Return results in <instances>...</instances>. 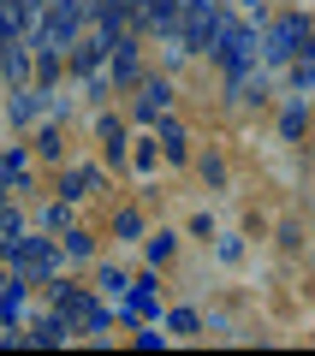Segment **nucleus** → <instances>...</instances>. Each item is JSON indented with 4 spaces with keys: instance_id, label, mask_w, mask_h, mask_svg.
<instances>
[{
    "instance_id": "1",
    "label": "nucleus",
    "mask_w": 315,
    "mask_h": 356,
    "mask_svg": "<svg viewBox=\"0 0 315 356\" xmlns=\"http://www.w3.org/2000/svg\"><path fill=\"white\" fill-rule=\"evenodd\" d=\"M220 30H226V18H220V6H215V0H190L173 36L185 42V54H202V48H215V36H220Z\"/></svg>"
},
{
    "instance_id": "2",
    "label": "nucleus",
    "mask_w": 315,
    "mask_h": 356,
    "mask_svg": "<svg viewBox=\"0 0 315 356\" xmlns=\"http://www.w3.org/2000/svg\"><path fill=\"white\" fill-rule=\"evenodd\" d=\"M208 54L220 60V72H226L232 83H244V77H250V65H256V42H250V30H238V24H226V30H220Z\"/></svg>"
},
{
    "instance_id": "3",
    "label": "nucleus",
    "mask_w": 315,
    "mask_h": 356,
    "mask_svg": "<svg viewBox=\"0 0 315 356\" xmlns=\"http://www.w3.org/2000/svg\"><path fill=\"white\" fill-rule=\"evenodd\" d=\"M6 255L18 261V285H24V280H48L54 261H60L54 243H42V238H6Z\"/></svg>"
},
{
    "instance_id": "4",
    "label": "nucleus",
    "mask_w": 315,
    "mask_h": 356,
    "mask_svg": "<svg viewBox=\"0 0 315 356\" xmlns=\"http://www.w3.org/2000/svg\"><path fill=\"white\" fill-rule=\"evenodd\" d=\"M54 303H60L66 332H101V327H107V315H101V309L89 303V297L77 291V285H60V291H54Z\"/></svg>"
},
{
    "instance_id": "5",
    "label": "nucleus",
    "mask_w": 315,
    "mask_h": 356,
    "mask_svg": "<svg viewBox=\"0 0 315 356\" xmlns=\"http://www.w3.org/2000/svg\"><path fill=\"white\" fill-rule=\"evenodd\" d=\"M309 18H298V13H291V18H279V24L274 30H268V42H262V54H268V60H274V65H286V60H298V48H303V42H309Z\"/></svg>"
},
{
    "instance_id": "6",
    "label": "nucleus",
    "mask_w": 315,
    "mask_h": 356,
    "mask_svg": "<svg viewBox=\"0 0 315 356\" xmlns=\"http://www.w3.org/2000/svg\"><path fill=\"white\" fill-rule=\"evenodd\" d=\"M167 102H173V89H167V83H143V119H161L167 113Z\"/></svg>"
},
{
    "instance_id": "7",
    "label": "nucleus",
    "mask_w": 315,
    "mask_h": 356,
    "mask_svg": "<svg viewBox=\"0 0 315 356\" xmlns=\"http://www.w3.org/2000/svg\"><path fill=\"white\" fill-rule=\"evenodd\" d=\"M291 77H298V89H315V30H309V54L291 65Z\"/></svg>"
},
{
    "instance_id": "8",
    "label": "nucleus",
    "mask_w": 315,
    "mask_h": 356,
    "mask_svg": "<svg viewBox=\"0 0 315 356\" xmlns=\"http://www.w3.org/2000/svg\"><path fill=\"white\" fill-rule=\"evenodd\" d=\"M101 48H107V42H84V48L72 54V65H77V72H95V65H101Z\"/></svg>"
},
{
    "instance_id": "9",
    "label": "nucleus",
    "mask_w": 315,
    "mask_h": 356,
    "mask_svg": "<svg viewBox=\"0 0 315 356\" xmlns=\"http://www.w3.org/2000/svg\"><path fill=\"white\" fill-rule=\"evenodd\" d=\"M60 191H66V196H89V191H95V172H72V178H60Z\"/></svg>"
},
{
    "instance_id": "10",
    "label": "nucleus",
    "mask_w": 315,
    "mask_h": 356,
    "mask_svg": "<svg viewBox=\"0 0 315 356\" xmlns=\"http://www.w3.org/2000/svg\"><path fill=\"white\" fill-rule=\"evenodd\" d=\"M13 178H24V161H18V154H0V191H6Z\"/></svg>"
}]
</instances>
